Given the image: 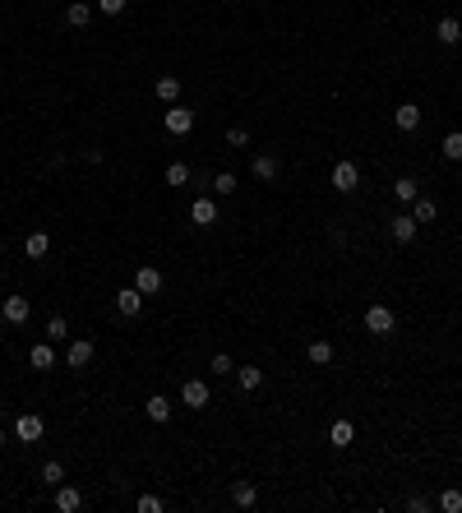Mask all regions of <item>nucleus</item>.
Listing matches in <instances>:
<instances>
[{
    "label": "nucleus",
    "instance_id": "obj_19",
    "mask_svg": "<svg viewBox=\"0 0 462 513\" xmlns=\"http://www.w3.org/2000/svg\"><path fill=\"white\" fill-rule=\"evenodd\" d=\"M352 439H356V425H352V421H333V430H329V444L347 448Z\"/></svg>",
    "mask_w": 462,
    "mask_h": 513
},
{
    "label": "nucleus",
    "instance_id": "obj_14",
    "mask_svg": "<svg viewBox=\"0 0 462 513\" xmlns=\"http://www.w3.org/2000/svg\"><path fill=\"white\" fill-rule=\"evenodd\" d=\"M435 37H440L444 46H458V42H462V28H458V19H440V23H435Z\"/></svg>",
    "mask_w": 462,
    "mask_h": 513
},
{
    "label": "nucleus",
    "instance_id": "obj_21",
    "mask_svg": "<svg viewBox=\"0 0 462 513\" xmlns=\"http://www.w3.org/2000/svg\"><path fill=\"white\" fill-rule=\"evenodd\" d=\"M28 361H33L37 370H51V366H55V352H51V342H37L33 352H28Z\"/></svg>",
    "mask_w": 462,
    "mask_h": 513
},
{
    "label": "nucleus",
    "instance_id": "obj_20",
    "mask_svg": "<svg viewBox=\"0 0 462 513\" xmlns=\"http://www.w3.org/2000/svg\"><path fill=\"white\" fill-rule=\"evenodd\" d=\"M231 500H236V509H254V500H259V495H254L250 481H236V486H231Z\"/></svg>",
    "mask_w": 462,
    "mask_h": 513
},
{
    "label": "nucleus",
    "instance_id": "obj_1",
    "mask_svg": "<svg viewBox=\"0 0 462 513\" xmlns=\"http://www.w3.org/2000/svg\"><path fill=\"white\" fill-rule=\"evenodd\" d=\"M365 328H370L374 338H388L397 328V319H393V310H388V305H370V310H365Z\"/></svg>",
    "mask_w": 462,
    "mask_h": 513
},
{
    "label": "nucleus",
    "instance_id": "obj_12",
    "mask_svg": "<svg viewBox=\"0 0 462 513\" xmlns=\"http://www.w3.org/2000/svg\"><path fill=\"white\" fill-rule=\"evenodd\" d=\"M55 509L60 513H79L84 509V495H79L74 486H60V491H55Z\"/></svg>",
    "mask_w": 462,
    "mask_h": 513
},
{
    "label": "nucleus",
    "instance_id": "obj_37",
    "mask_svg": "<svg viewBox=\"0 0 462 513\" xmlns=\"http://www.w3.org/2000/svg\"><path fill=\"white\" fill-rule=\"evenodd\" d=\"M0 448H5V425H0Z\"/></svg>",
    "mask_w": 462,
    "mask_h": 513
},
{
    "label": "nucleus",
    "instance_id": "obj_28",
    "mask_svg": "<svg viewBox=\"0 0 462 513\" xmlns=\"http://www.w3.org/2000/svg\"><path fill=\"white\" fill-rule=\"evenodd\" d=\"M231 190H236V176H231V171H222V176H213V194H222V199H227Z\"/></svg>",
    "mask_w": 462,
    "mask_h": 513
},
{
    "label": "nucleus",
    "instance_id": "obj_10",
    "mask_svg": "<svg viewBox=\"0 0 462 513\" xmlns=\"http://www.w3.org/2000/svg\"><path fill=\"white\" fill-rule=\"evenodd\" d=\"M116 310H121L125 319H134V314L143 310V291H139V287H125L121 296H116Z\"/></svg>",
    "mask_w": 462,
    "mask_h": 513
},
{
    "label": "nucleus",
    "instance_id": "obj_27",
    "mask_svg": "<svg viewBox=\"0 0 462 513\" xmlns=\"http://www.w3.org/2000/svg\"><path fill=\"white\" fill-rule=\"evenodd\" d=\"M444 157H449V162H462V130H453L449 139H444Z\"/></svg>",
    "mask_w": 462,
    "mask_h": 513
},
{
    "label": "nucleus",
    "instance_id": "obj_7",
    "mask_svg": "<svg viewBox=\"0 0 462 513\" xmlns=\"http://www.w3.org/2000/svg\"><path fill=\"white\" fill-rule=\"evenodd\" d=\"M134 287H139L143 296H157V291H162V268H153V264H143L139 273H134Z\"/></svg>",
    "mask_w": 462,
    "mask_h": 513
},
{
    "label": "nucleus",
    "instance_id": "obj_24",
    "mask_svg": "<svg viewBox=\"0 0 462 513\" xmlns=\"http://www.w3.org/2000/svg\"><path fill=\"white\" fill-rule=\"evenodd\" d=\"M254 176H259V180H273L277 176V157L273 153H259V157H254Z\"/></svg>",
    "mask_w": 462,
    "mask_h": 513
},
{
    "label": "nucleus",
    "instance_id": "obj_4",
    "mask_svg": "<svg viewBox=\"0 0 462 513\" xmlns=\"http://www.w3.org/2000/svg\"><path fill=\"white\" fill-rule=\"evenodd\" d=\"M42 430H46L42 416H33V412H23L19 421H14V435H19L23 444H37V439H42Z\"/></svg>",
    "mask_w": 462,
    "mask_h": 513
},
{
    "label": "nucleus",
    "instance_id": "obj_16",
    "mask_svg": "<svg viewBox=\"0 0 462 513\" xmlns=\"http://www.w3.org/2000/svg\"><path fill=\"white\" fill-rule=\"evenodd\" d=\"M176 98H180V79L176 74H162V79H157V102H171V107H176Z\"/></svg>",
    "mask_w": 462,
    "mask_h": 513
},
{
    "label": "nucleus",
    "instance_id": "obj_13",
    "mask_svg": "<svg viewBox=\"0 0 462 513\" xmlns=\"http://www.w3.org/2000/svg\"><path fill=\"white\" fill-rule=\"evenodd\" d=\"M305 361H310V366H329V361H333V342H324V338H315V342L305 347Z\"/></svg>",
    "mask_w": 462,
    "mask_h": 513
},
{
    "label": "nucleus",
    "instance_id": "obj_15",
    "mask_svg": "<svg viewBox=\"0 0 462 513\" xmlns=\"http://www.w3.org/2000/svg\"><path fill=\"white\" fill-rule=\"evenodd\" d=\"M143 412H148V421H157V425H162L166 416H171V402H166L162 393H153V398L143 402Z\"/></svg>",
    "mask_w": 462,
    "mask_h": 513
},
{
    "label": "nucleus",
    "instance_id": "obj_36",
    "mask_svg": "<svg viewBox=\"0 0 462 513\" xmlns=\"http://www.w3.org/2000/svg\"><path fill=\"white\" fill-rule=\"evenodd\" d=\"M98 10H102V14H121L125 0H98Z\"/></svg>",
    "mask_w": 462,
    "mask_h": 513
},
{
    "label": "nucleus",
    "instance_id": "obj_35",
    "mask_svg": "<svg viewBox=\"0 0 462 513\" xmlns=\"http://www.w3.org/2000/svg\"><path fill=\"white\" fill-rule=\"evenodd\" d=\"M213 370H218V375H231L236 366H231V357H227V352H218V357H213Z\"/></svg>",
    "mask_w": 462,
    "mask_h": 513
},
{
    "label": "nucleus",
    "instance_id": "obj_3",
    "mask_svg": "<svg viewBox=\"0 0 462 513\" xmlns=\"http://www.w3.org/2000/svg\"><path fill=\"white\" fill-rule=\"evenodd\" d=\"M0 314H5V324H28V314H33V305H28V296H5V305H0Z\"/></svg>",
    "mask_w": 462,
    "mask_h": 513
},
{
    "label": "nucleus",
    "instance_id": "obj_26",
    "mask_svg": "<svg viewBox=\"0 0 462 513\" xmlns=\"http://www.w3.org/2000/svg\"><path fill=\"white\" fill-rule=\"evenodd\" d=\"M162 180H166V185H185V180H190V167H185V162H171V167L162 171Z\"/></svg>",
    "mask_w": 462,
    "mask_h": 513
},
{
    "label": "nucleus",
    "instance_id": "obj_11",
    "mask_svg": "<svg viewBox=\"0 0 462 513\" xmlns=\"http://www.w3.org/2000/svg\"><path fill=\"white\" fill-rule=\"evenodd\" d=\"M393 125H397V130H416V125H421V112H416V102H402V107H397V112H393Z\"/></svg>",
    "mask_w": 462,
    "mask_h": 513
},
{
    "label": "nucleus",
    "instance_id": "obj_29",
    "mask_svg": "<svg viewBox=\"0 0 462 513\" xmlns=\"http://www.w3.org/2000/svg\"><path fill=\"white\" fill-rule=\"evenodd\" d=\"M440 509L444 513H462V491H444L440 495Z\"/></svg>",
    "mask_w": 462,
    "mask_h": 513
},
{
    "label": "nucleus",
    "instance_id": "obj_9",
    "mask_svg": "<svg viewBox=\"0 0 462 513\" xmlns=\"http://www.w3.org/2000/svg\"><path fill=\"white\" fill-rule=\"evenodd\" d=\"M416 218H411V213H402V218H393V227H388V232H393V241L397 246H411V241H416Z\"/></svg>",
    "mask_w": 462,
    "mask_h": 513
},
{
    "label": "nucleus",
    "instance_id": "obj_31",
    "mask_svg": "<svg viewBox=\"0 0 462 513\" xmlns=\"http://www.w3.org/2000/svg\"><path fill=\"white\" fill-rule=\"evenodd\" d=\"M227 144L231 148H245V144H250V130H245V125H231V130H227Z\"/></svg>",
    "mask_w": 462,
    "mask_h": 513
},
{
    "label": "nucleus",
    "instance_id": "obj_22",
    "mask_svg": "<svg viewBox=\"0 0 462 513\" xmlns=\"http://www.w3.org/2000/svg\"><path fill=\"white\" fill-rule=\"evenodd\" d=\"M236 380H241V389H259V384H264V370H259V366H241V370H236Z\"/></svg>",
    "mask_w": 462,
    "mask_h": 513
},
{
    "label": "nucleus",
    "instance_id": "obj_32",
    "mask_svg": "<svg viewBox=\"0 0 462 513\" xmlns=\"http://www.w3.org/2000/svg\"><path fill=\"white\" fill-rule=\"evenodd\" d=\"M42 481H46V486H60V481H65V467H60V462H46V467H42Z\"/></svg>",
    "mask_w": 462,
    "mask_h": 513
},
{
    "label": "nucleus",
    "instance_id": "obj_17",
    "mask_svg": "<svg viewBox=\"0 0 462 513\" xmlns=\"http://www.w3.org/2000/svg\"><path fill=\"white\" fill-rule=\"evenodd\" d=\"M46 250H51V236H46V232H33L28 241H23V255H28V259H42Z\"/></svg>",
    "mask_w": 462,
    "mask_h": 513
},
{
    "label": "nucleus",
    "instance_id": "obj_33",
    "mask_svg": "<svg viewBox=\"0 0 462 513\" xmlns=\"http://www.w3.org/2000/svg\"><path fill=\"white\" fill-rule=\"evenodd\" d=\"M139 513H162V495H139Z\"/></svg>",
    "mask_w": 462,
    "mask_h": 513
},
{
    "label": "nucleus",
    "instance_id": "obj_34",
    "mask_svg": "<svg viewBox=\"0 0 462 513\" xmlns=\"http://www.w3.org/2000/svg\"><path fill=\"white\" fill-rule=\"evenodd\" d=\"M46 338H70V324L60 319V314H55V319L46 324Z\"/></svg>",
    "mask_w": 462,
    "mask_h": 513
},
{
    "label": "nucleus",
    "instance_id": "obj_18",
    "mask_svg": "<svg viewBox=\"0 0 462 513\" xmlns=\"http://www.w3.org/2000/svg\"><path fill=\"white\" fill-rule=\"evenodd\" d=\"M70 366H74V370H84V366H88V361H93V342H88V338H84V342H70Z\"/></svg>",
    "mask_w": 462,
    "mask_h": 513
},
{
    "label": "nucleus",
    "instance_id": "obj_8",
    "mask_svg": "<svg viewBox=\"0 0 462 513\" xmlns=\"http://www.w3.org/2000/svg\"><path fill=\"white\" fill-rule=\"evenodd\" d=\"M190 222H194V227H213V222H218V204L199 194V199L190 204Z\"/></svg>",
    "mask_w": 462,
    "mask_h": 513
},
{
    "label": "nucleus",
    "instance_id": "obj_6",
    "mask_svg": "<svg viewBox=\"0 0 462 513\" xmlns=\"http://www.w3.org/2000/svg\"><path fill=\"white\" fill-rule=\"evenodd\" d=\"M162 125L171 134H190V130H194V112H190V107H171V112L162 116Z\"/></svg>",
    "mask_w": 462,
    "mask_h": 513
},
{
    "label": "nucleus",
    "instance_id": "obj_30",
    "mask_svg": "<svg viewBox=\"0 0 462 513\" xmlns=\"http://www.w3.org/2000/svg\"><path fill=\"white\" fill-rule=\"evenodd\" d=\"M435 199H416V213H411V218H416V222H435Z\"/></svg>",
    "mask_w": 462,
    "mask_h": 513
},
{
    "label": "nucleus",
    "instance_id": "obj_25",
    "mask_svg": "<svg viewBox=\"0 0 462 513\" xmlns=\"http://www.w3.org/2000/svg\"><path fill=\"white\" fill-rule=\"evenodd\" d=\"M393 194H397L402 204H411V199H416V180H411V176H397V180H393Z\"/></svg>",
    "mask_w": 462,
    "mask_h": 513
},
{
    "label": "nucleus",
    "instance_id": "obj_2",
    "mask_svg": "<svg viewBox=\"0 0 462 513\" xmlns=\"http://www.w3.org/2000/svg\"><path fill=\"white\" fill-rule=\"evenodd\" d=\"M356 185H361V167H356L352 157H342L338 167H333V190H342V194H352Z\"/></svg>",
    "mask_w": 462,
    "mask_h": 513
},
{
    "label": "nucleus",
    "instance_id": "obj_5",
    "mask_svg": "<svg viewBox=\"0 0 462 513\" xmlns=\"http://www.w3.org/2000/svg\"><path fill=\"white\" fill-rule=\"evenodd\" d=\"M180 402L194 407V412H199V407H209V384H204V380H185V384H180Z\"/></svg>",
    "mask_w": 462,
    "mask_h": 513
},
{
    "label": "nucleus",
    "instance_id": "obj_23",
    "mask_svg": "<svg viewBox=\"0 0 462 513\" xmlns=\"http://www.w3.org/2000/svg\"><path fill=\"white\" fill-rule=\"evenodd\" d=\"M65 19L74 23V28H88V19H93V5H84V0H74V5H70V10H65Z\"/></svg>",
    "mask_w": 462,
    "mask_h": 513
}]
</instances>
